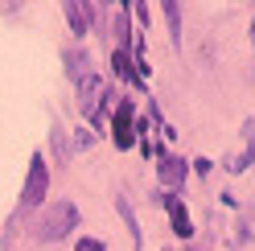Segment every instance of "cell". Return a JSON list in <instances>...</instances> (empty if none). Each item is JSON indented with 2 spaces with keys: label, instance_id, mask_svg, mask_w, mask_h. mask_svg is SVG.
<instances>
[{
  "label": "cell",
  "instance_id": "6da1fadb",
  "mask_svg": "<svg viewBox=\"0 0 255 251\" xmlns=\"http://www.w3.org/2000/svg\"><path fill=\"white\" fill-rule=\"evenodd\" d=\"M74 227H78V206H74V202H54V206L37 218L33 235L41 243H58V239H66Z\"/></svg>",
  "mask_w": 255,
  "mask_h": 251
},
{
  "label": "cell",
  "instance_id": "7a4b0ae2",
  "mask_svg": "<svg viewBox=\"0 0 255 251\" xmlns=\"http://www.w3.org/2000/svg\"><path fill=\"white\" fill-rule=\"evenodd\" d=\"M45 190H50V169H45V156H33L29 165V177H25V190H21V206L33 210L45 202Z\"/></svg>",
  "mask_w": 255,
  "mask_h": 251
},
{
  "label": "cell",
  "instance_id": "3957f363",
  "mask_svg": "<svg viewBox=\"0 0 255 251\" xmlns=\"http://www.w3.org/2000/svg\"><path fill=\"white\" fill-rule=\"evenodd\" d=\"M116 144H120V148H132V144H136V128H132V103H120V112H116Z\"/></svg>",
  "mask_w": 255,
  "mask_h": 251
},
{
  "label": "cell",
  "instance_id": "277c9868",
  "mask_svg": "<svg viewBox=\"0 0 255 251\" xmlns=\"http://www.w3.org/2000/svg\"><path fill=\"white\" fill-rule=\"evenodd\" d=\"M91 17H95V8H91V4H66L70 33H87V29H91Z\"/></svg>",
  "mask_w": 255,
  "mask_h": 251
},
{
  "label": "cell",
  "instance_id": "5b68a950",
  "mask_svg": "<svg viewBox=\"0 0 255 251\" xmlns=\"http://www.w3.org/2000/svg\"><path fill=\"white\" fill-rule=\"evenodd\" d=\"M165 206H169V214H173V231L181 235V239H189L194 235V223H189V214H185V206L177 198H165Z\"/></svg>",
  "mask_w": 255,
  "mask_h": 251
},
{
  "label": "cell",
  "instance_id": "8992f818",
  "mask_svg": "<svg viewBox=\"0 0 255 251\" xmlns=\"http://www.w3.org/2000/svg\"><path fill=\"white\" fill-rule=\"evenodd\" d=\"M95 95H99V74H91L78 83V107L83 112H95Z\"/></svg>",
  "mask_w": 255,
  "mask_h": 251
},
{
  "label": "cell",
  "instance_id": "52a82bcc",
  "mask_svg": "<svg viewBox=\"0 0 255 251\" xmlns=\"http://www.w3.org/2000/svg\"><path fill=\"white\" fill-rule=\"evenodd\" d=\"M181 177H185V165L177 161V156H165V161H161V181L177 190V185H181Z\"/></svg>",
  "mask_w": 255,
  "mask_h": 251
},
{
  "label": "cell",
  "instance_id": "ba28073f",
  "mask_svg": "<svg viewBox=\"0 0 255 251\" xmlns=\"http://www.w3.org/2000/svg\"><path fill=\"white\" fill-rule=\"evenodd\" d=\"M87 54L83 50H74V54H66V70H70V78H74V83H83V78H91V66H87Z\"/></svg>",
  "mask_w": 255,
  "mask_h": 251
},
{
  "label": "cell",
  "instance_id": "9c48e42d",
  "mask_svg": "<svg viewBox=\"0 0 255 251\" xmlns=\"http://www.w3.org/2000/svg\"><path fill=\"white\" fill-rule=\"evenodd\" d=\"M247 140H251V144H247V152H243V156H235V161H227L235 173H243V169L255 161V124H247Z\"/></svg>",
  "mask_w": 255,
  "mask_h": 251
},
{
  "label": "cell",
  "instance_id": "30bf717a",
  "mask_svg": "<svg viewBox=\"0 0 255 251\" xmlns=\"http://www.w3.org/2000/svg\"><path fill=\"white\" fill-rule=\"evenodd\" d=\"M177 17H181V8H177V4H165V21H169V33H173V41L181 37V29H177Z\"/></svg>",
  "mask_w": 255,
  "mask_h": 251
},
{
  "label": "cell",
  "instance_id": "8fae6325",
  "mask_svg": "<svg viewBox=\"0 0 255 251\" xmlns=\"http://www.w3.org/2000/svg\"><path fill=\"white\" fill-rule=\"evenodd\" d=\"M78 251H103L99 239H78Z\"/></svg>",
  "mask_w": 255,
  "mask_h": 251
},
{
  "label": "cell",
  "instance_id": "7c38bea8",
  "mask_svg": "<svg viewBox=\"0 0 255 251\" xmlns=\"http://www.w3.org/2000/svg\"><path fill=\"white\" fill-rule=\"evenodd\" d=\"M251 41H255V21H251Z\"/></svg>",
  "mask_w": 255,
  "mask_h": 251
}]
</instances>
